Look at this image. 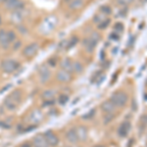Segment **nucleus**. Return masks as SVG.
<instances>
[{
  "mask_svg": "<svg viewBox=\"0 0 147 147\" xmlns=\"http://www.w3.org/2000/svg\"><path fill=\"white\" fill-rule=\"evenodd\" d=\"M99 40H100V34L98 32H92L90 36L84 38L82 40V46H84L85 52L89 54L93 53Z\"/></svg>",
  "mask_w": 147,
  "mask_h": 147,
  "instance_id": "f257e3e1",
  "label": "nucleus"
},
{
  "mask_svg": "<svg viewBox=\"0 0 147 147\" xmlns=\"http://www.w3.org/2000/svg\"><path fill=\"white\" fill-rule=\"evenodd\" d=\"M57 24H58V18L54 15H50L43 20L39 27V30L42 34H49L53 30H55Z\"/></svg>",
  "mask_w": 147,
  "mask_h": 147,
  "instance_id": "f03ea898",
  "label": "nucleus"
},
{
  "mask_svg": "<svg viewBox=\"0 0 147 147\" xmlns=\"http://www.w3.org/2000/svg\"><path fill=\"white\" fill-rule=\"evenodd\" d=\"M20 63L13 59H4L0 63V68L6 74H12L17 72V70L20 68Z\"/></svg>",
  "mask_w": 147,
  "mask_h": 147,
  "instance_id": "7ed1b4c3",
  "label": "nucleus"
},
{
  "mask_svg": "<svg viewBox=\"0 0 147 147\" xmlns=\"http://www.w3.org/2000/svg\"><path fill=\"white\" fill-rule=\"evenodd\" d=\"M37 77H38V80L42 84H47V82L51 80V77H52L50 68H49L46 64L40 65L38 68V71H37Z\"/></svg>",
  "mask_w": 147,
  "mask_h": 147,
  "instance_id": "20e7f679",
  "label": "nucleus"
},
{
  "mask_svg": "<svg viewBox=\"0 0 147 147\" xmlns=\"http://www.w3.org/2000/svg\"><path fill=\"white\" fill-rule=\"evenodd\" d=\"M127 94L124 91H116L112 94L110 100L116 107H124L127 102Z\"/></svg>",
  "mask_w": 147,
  "mask_h": 147,
  "instance_id": "39448f33",
  "label": "nucleus"
},
{
  "mask_svg": "<svg viewBox=\"0 0 147 147\" xmlns=\"http://www.w3.org/2000/svg\"><path fill=\"white\" fill-rule=\"evenodd\" d=\"M39 51V44L37 42H32V43L27 44L22 49V55L26 58H34V57L38 53Z\"/></svg>",
  "mask_w": 147,
  "mask_h": 147,
  "instance_id": "423d86ee",
  "label": "nucleus"
},
{
  "mask_svg": "<svg viewBox=\"0 0 147 147\" xmlns=\"http://www.w3.org/2000/svg\"><path fill=\"white\" fill-rule=\"evenodd\" d=\"M6 10L9 11H23L25 8V2L23 0H6L3 3Z\"/></svg>",
  "mask_w": 147,
  "mask_h": 147,
  "instance_id": "0eeeda50",
  "label": "nucleus"
},
{
  "mask_svg": "<svg viewBox=\"0 0 147 147\" xmlns=\"http://www.w3.org/2000/svg\"><path fill=\"white\" fill-rule=\"evenodd\" d=\"M44 119V114L42 113V111L38 108H35L28 115V121L32 123V125H37L43 121Z\"/></svg>",
  "mask_w": 147,
  "mask_h": 147,
  "instance_id": "6e6552de",
  "label": "nucleus"
},
{
  "mask_svg": "<svg viewBox=\"0 0 147 147\" xmlns=\"http://www.w3.org/2000/svg\"><path fill=\"white\" fill-rule=\"evenodd\" d=\"M72 79H73L72 73L67 72V71L62 70V69L57 71L56 80H58L59 82H61V84H68V82H70L71 80H72Z\"/></svg>",
  "mask_w": 147,
  "mask_h": 147,
  "instance_id": "1a4fd4ad",
  "label": "nucleus"
},
{
  "mask_svg": "<svg viewBox=\"0 0 147 147\" xmlns=\"http://www.w3.org/2000/svg\"><path fill=\"white\" fill-rule=\"evenodd\" d=\"M43 136L46 139L49 147H56L59 144V137L52 130H46L43 134Z\"/></svg>",
  "mask_w": 147,
  "mask_h": 147,
  "instance_id": "9d476101",
  "label": "nucleus"
},
{
  "mask_svg": "<svg viewBox=\"0 0 147 147\" xmlns=\"http://www.w3.org/2000/svg\"><path fill=\"white\" fill-rule=\"evenodd\" d=\"M131 129V124H130L129 121H124L122 124L120 125V127H118L117 134L120 137H125L129 134V132L130 131Z\"/></svg>",
  "mask_w": 147,
  "mask_h": 147,
  "instance_id": "9b49d317",
  "label": "nucleus"
},
{
  "mask_svg": "<svg viewBox=\"0 0 147 147\" xmlns=\"http://www.w3.org/2000/svg\"><path fill=\"white\" fill-rule=\"evenodd\" d=\"M65 137L69 143H72V144L77 143V142L79 141V137H78L76 127H71V129H69L67 131H66Z\"/></svg>",
  "mask_w": 147,
  "mask_h": 147,
  "instance_id": "f8f14e48",
  "label": "nucleus"
},
{
  "mask_svg": "<svg viewBox=\"0 0 147 147\" xmlns=\"http://www.w3.org/2000/svg\"><path fill=\"white\" fill-rule=\"evenodd\" d=\"M32 145L34 147H49L46 139L44 138L43 134H36L32 138Z\"/></svg>",
  "mask_w": 147,
  "mask_h": 147,
  "instance_id": "ddd939ff",
  "label": "nucleus"
},
{
  "mask_svg": "<svg viewBox=\"0 0 147 147\" xmlns=\"http://www.w3.org/2000/svg\"><path fill=\"white\" fill-rule=\"evenodd\" d=\"M24 20L23 11H12L10 14V21L14 25H21Z\"/></svg>",
  "mask_w": 147,
  "mask_h": 147,
  "instance_id": "4468645a",
  "label": "nucleus"
},
{
  "mask_svg": "<svg viewBox=\"0 0 147 147\" xmlns=\"http://www.w3.org/2000/svg\"><path fill=\"white\" fill-rule=\"evenodd\" d=\"M11 45V42L8 38V32L6 30H0V46L4 49H7Z\"/></svg>",
  "mask_w": 147,
  "mask_h": 147,
  "instance_id": "2eb2a0df",
  "label": "nucleus"
},
{
  "mask_svg": "<svg viewBox=\"0 0 147 147\" xmlns=\"http://www.w3.org/2000/svg\"><path fill=\"white\" fill-rule=\"evenodd\" d=\"M76 130H77V134L80 141H85L88 138V131L84 125H80V127H76Z\"/></svg>",
  "mask_w": 147,
  "mask_h": 147,
  "instance_id": "dca6fc26",
  "label": "nucleus"
},
{
  "mask_svg": "<svg viewBox=\"0 0 147 147\" xmlns=\"http://www.w3.org/2000/svg\"><path fill=\"white\" fill-rule=\"evenodd\" d=\"M3 105L8 111H15L16 109L19 107V105H20V104H18L17 102L14 101L12 98H10L9 96H7L6 98L4 99Z\"/></svg>",
  "mask_w": 147,
  "mask_h": 147,
  "instance_id": "f3484780",
  "label": "nucleus"
},
{
  "mask_svg": "<svg viewBox=\"0 0 147 147\" xmlns=\"http://www.w3.org/2000/svg\"><path fill=\"white\" fill-rule=\"evenodd\" d=\"M57 92L52 88L45 89L43 92L41 93V98L43 99V101L45 100H55Z\"/></svg>",
  "mask_w": 147,
  "mask_h": 147,
  "instance_id": "a211bd4d",
  "label": "nucleus"
},
{
  "mask_svg": "<svg viewBox=\"0 0 147 147\" xmlns=\"http://www.w3.org/2000/svg\"><path fill=\"white\" fill-rule=\"evenodd\" d=\"M84 5V0H71L68 2V8L71 10H79Z\"/></svg>",
  "mask_w": 147,
  "mask_h": 147,
  "instance_id": "6ab92c4d",
  "label": "nucleus"
},
{
  "mask_svg": "<svg viewBox=\"0 0 147 147\" xmlns=\"http://www.w3.org/2000/svg\"><path fill=\"white\" fill-rule=\"evenodd\" d=\"M60 67L62 70H65L67 72L73 73V61L70 58H64L60 63Z\"/></svg>",
  "mask_w": 147,
  "mask_h": 147,
  "instance_id": "aec40b11",
  "label": "nucleus"
},
{
  "mask_svg": "<svg viewBox=\"0 0 147 147\" xmlns=\"http://www.w3.org/2000/svg\"><path fill=\"white\" fill-rule=\"evenodd\" d=\"M101 109L103 112H105L106 114H110V113H113L116 109V106L111 102V100H106L102 103L101 105Z\"/></svg>",
  "mask_w": 147,
  "mask_h": 147,
  "instance_id": "412c9836",
  "label": "nucleus"
},
{
  "mask_svg": "<svg viewBox=\"0 0 147 147\" xmlns=\"http://www.w3.org/2000/svg\"><path fill=\"white\" fill-rule=\"evenodd\" d=\"M8 96L13 99L14 101L17 102L18 104H21V102H22V100H23L24 94H23V91L21 90V89H15V90L12 91Z\"/></svg>",
  "mask_w": 147,
  "mask_h": 147,
  "instance_id": "4be33fe9",
  "label": "nucleus"
},
{
  "mask_svg": "<svg viewBox=\"0 0 147 147\" xmlns=\"http://www.w3.org/2000/svg\"><path fill=\"white\" fill-rule=\"evenodd\" d=\"M84 72V66L79 61H73V73L82 74Z\"/></svg>",
  "mask_w": 147,
  "mask_h": 147,
  "instance_id": "5701e85b",
  "label": "nucleus"
},
{
  "mask_svg": "<svg viewBox=\"0 0 147 147\" xmlns=\"http://www.w3.org/2000/svg\"><path fill=\"white\" fill-rule=\"evenodd\" d=\"M78 42H79V38H78L76 35H74V36L71 37L70 39L68 40V46H67V50L69 49L73 48L74 46H76L78 44Z\"/></svg>",
  "mask_w": 147,
  "mask_h": 147,
  "instance_id": "b1692460",
  "label": "nucleus"
},
{
  "mask_svg": "<svg viewBox=\"0 0 147 147\" xmlns=\"http://www.w3.org/2000/svg\"><path fill=\"white\" fill-rule=\"evenodd\" d=\"M68 101H69V96L67 94H61L58 97V103L60 106H65L68 103Z\"/></svg>",
  "mask_w": 147,
  "mask_h": 147,
  "instance_id": "393cba45",
  "label": "nucleus"
},
{
  "mask_svg": "<svg viewBox=\"0 0 147 147\" xmlns=\"http://www.w3.org/2000/svg\"><path fill=\"white\" fill-rule=\"evenodd\" d=\"M110 23H111L110 19H109V18H105L100 24H98V28H99V30H106V28L109 27Z\"/></svg>",
  "mask_w": 147,
  "mask_h": 147,
  "instance_id": "a878e982",
  "label": "nucleus"
},
{
  "mask_svg": "<svg viewBox=\"0 0 147 147\" xmlns=\"http://www.w3.org/2000/svg\"><path fill=\"white\" fill-rule=\"evenodd\" d=\"M100 13L103 14V15H106V16L111 15V14H112V9H111V7L108 5H103L100 7Z\"/></svg>",
  "mask_w": 147,
  "mask_h": 147,
  "instance_id": "bb28decb",
  "label": "nucleus"
},
{
  "mask_svg": "<svg viewBox=\"0 0 147 147\" xmlns=\"http://www.w3.org/2000/svg\"><path fill=\"white\" fill-rule=\"evenodd\" d=\"M7 32H8V38L10 40L11 45H12V43L17 40V34H16V32H14V30H7Z\"/></svg>",
  "mask_w": 147,
  "mask_h": 147,
  "instance_id": "cd10ccee",
  "label": "nucleus"
},
{
  "mask_svg": "<svg viewBox=\"0 0 147 147\" xmlns=\"http://www.w3.org/2000/svg\"><path fill=\"white\" fill-rule=\"evenodd\" d=\"M46 65L48 66V67H51V68L55 67V66L57 65V58L56 57H50V58L47 60Z\"/></svg>",
  "mask_w": 147,
  "mask_h": 147,
  "instance_id": "c85d7f7f",
  "label": "nucleus"
},
{
  "mask_svg": "<svg viewBox=\"0 0 147 147\" xmlns=\"http://www.w3.org/2000/svg\"><path fill=\"white\" fill-rule=\"evenodd\" d=\"M104 15L103 14H101V13H98V14H96V15H94V17H93V22L94 23H96L97 25L98 24H100L102 21L104 20Z\"/></svg>",
  "mask_w": 147,
  "mask_h": 147,
  "instance_id": "c756f323",
  "label": "nucleus"
},
{
  "mask_svg": "<svg viewBox=\"0 0 147 147\" xmlns=\"http://www.w3.org/2000/svg\"><path fill=\"white\" fill-rule=\"evenodd\" d=\"M17 28H18L19 32H20L21 34H23V35L28 34V28L26 27V26H23L22 24H21V25H18V26H17Z\"/></svg>",
  "mask_w": 147,
  "mask_h": 147,
  "instance_id": "7c9ffc66",
  "label": "nucleus"
},
{
  "mask_svg": "<svg viewBox=\"0 0 147 147\" xmlns=\"http://www.w3.org/2000/svg\"><path fill=\"white\" fill-rule=\"evenodd\" d=\"M95 113H96L95 109H92V110L89 111L88 113H86L85 115L82 116V119H84V120H89V119H91V118H93L94 116H95Z\"/></svg>",
  "mask_w": 147,
  "mask_h": 147,
  "instance_id": "2f4dec72",
  "label": "nucleus"
},
{
  "mask_svg": "<svg viewBox=\"0 0 147 147\" xmlns=\"http://www.w3.org/2000/svg\"><path fill=\"white\" fill-rule=\"evenodd\" d=\"M67 46H68V40L64 39L62 41H60V43L58 44V49L59 50H67Z\"/></svg>",
  "mask_w": 147,
  "mask_h": 147,
  "instance_id": "473e14b6",
  "label": "nucleus"
},
{
  "mask_svg": "<svg viewBox=\"0 0 147 147\" xmlns=\"http://www.w3.org/2000/svg\"><path fill=\"white\" fill-rule=\"evenodd\" d=\"M134 0H117V3L121 6H127L134 2Z\"/></svg>",
  "mask_w": 147,
  "mask_h": 147,
  "instance_id": "72a5a7b5",
  "label": "nucleus"
},
{
  "mask_svg": "<svg viewBox=\"0 0 147 147\" xmlns=\"http://www.w3.org/2000/svg\"><path fill=\"white\" fill-rule=\"evenodd\" d=\"M114 119V115L113 113H110V114H106V116L104 117V124L107 125L108 123L112 122Z\"/></svg>",
  "mask_w": 147,
  "mask_h": 147,
  "instance_id": "f704fd0d",
  "label": "nucleus"
},
{
  "mask_svg": "<svg viewBox=\"0 0 147 147\" xmlns=\"http://www.w3.org/2000/svg\"><path fill=\"white\" fill-rule=\"evenodd\" d=\"M114 30H115L118 34H121V32L124 30V26H123L122 23H117L115 25V27H114Z\"/></svg>",
  "mask_w": 147,
  "mask_h": 147,
  "instance_id": "c9c22d12",
  "label": "nucleus"
},
{
  "mask_svg": "<svg viewBox=\"0 0 147 147\" xmlns=\"http://www.w3.org/2000/svg\"><path fill=\"white\" fill-rule=\"evenodd\" d=\"M21 46H22V41H21V40L17 39L15 42H13V43H12V48H13L14 51L18 50V49L20 48Z\"/></svg>",
  "mask_w": 147,
  "mask_h": 147,
  "instance_id": "e433bc0d",
  "label": "nucleus"
},
{
  "mask_svg": "<svg viewBox=\"0 0 147 147\" xmlns=\"http://www.w3.org/2000/svg\"><path fill=\"white\" fill-rule=\"evenodd\" d=\"M120 34L118 32H112L110 35H109V39L110 40H114V41H117V40L120 39Z\"/></svg>",
  "mask_w": 147,
  "mask_h": 147,
  "instance_id": "4c0bfd02",
  "label": "nucleus"
},
{
  "mask_svg": "<svg viewBox=\"0 0 147 147\" xmlns=\"http://www.w3.org/2000/svg\"><path fill=\"white\" fill-rule=\"evenodd\" d=\"M55 104V100H45L43 101V107H51Z\"/></svg>",
  "mask_w": 147,
  "mask_h": 147,
  "instance_id": "58836bf2",
  "label": "nucleus"
},
{
  "mask_svg": "<svg viewBox=\"0 0 147 147\" xmlns=\"http://www.w3.org/2000/svg\"><path fill=\"white\" fill-rule=\"evenodd\" d=\"M32 145L30 143V142H24V143L21 144V145L19 146V147H32Z\"/></svg>",
  "mask_w": 147,
  "mask_h": 147,
  "instance_id": "ea45409f",
  "label": "nucleus"
},
{
  "mask_svg": "<svg viewBox=\"0 0 147 147\" xmlns=\"http://www.w3.org/2000/svg\"><path fill=\"white\" fill-rule=\"evenodd\" d=\"M5 1H6V0H0V3H2V4H3Z\"/></svg>",
  "mask_w": 147,
  "mask_h": 147,
  "instance_id": "a19ab883",
  "label": "nucleus"
},
{
  "mask_svg": "<svg viewBox=\"0 0 147 147\" xmlns=\"http://www.w3.org/2000/svg\"><path fill=\"white\" fill-rule=\"evenodd\" d=\"M63 1H65V2H67V3H68V2L71 1V0H63Z\"/></svg>",
  "mask_w": 147,
  "mask_h": 147,
  "instance_id": "79ce46f5",
  "label": "nucleus"
},
{
  "mask_svg": "<svg viewBox=\"0 0 147 147\" xmlns=\"http://www.w3.org/2000/svg\"><path fill=\"white\" fill-rule=\"evenodd\" d=\"M0 23H1V18H0Z\"/></svg>",
  "mask_w": 147,
  "mask_h": 147,
  "instance_id": "37998d69",
  "label": "nucleus"
}]
</instances>
